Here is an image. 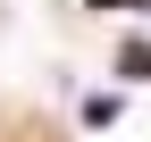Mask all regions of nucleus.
I'll return each instance as SVG.
<instances>
[{
  "mask_svg": "<svg viewBox=\"0 0 151 142\" xmlns=\"http://www.w3.org/2000/svg\"><path fill=\"white\" fill-rule=\"evenodd\" d=\"M92 9H151V0H92Z\"/></svg>",
  "mask_w": 151,
  "mask_h": 142,
  "instance_id": "2",
  "label": "nucleus"
},
{
  "mask_svg": "<svg viewBox=\"0 0 151 142\" xmlns=\"http://www.w3.org/2000/svg\"><path fill=\"white\" fill-rule=\"evenodd\" d=\"M118 75H126V84L151 75V42H126V50H118Z\"/></svg>",
  "mask_w": 151,
  "mask_h": 142,
  "instance_id": "1",
  "label": "nucleus"
}]
</instances>
